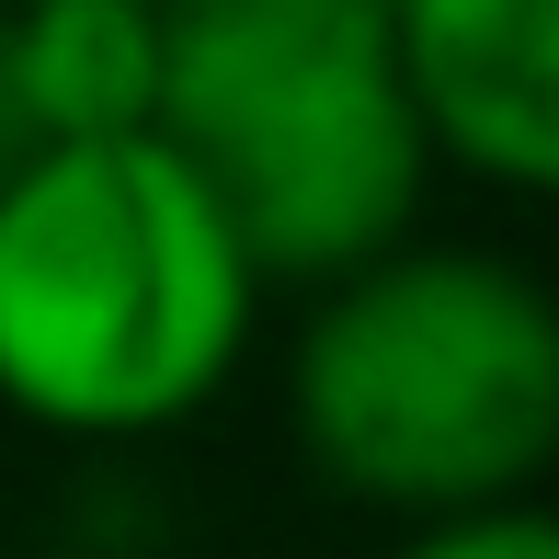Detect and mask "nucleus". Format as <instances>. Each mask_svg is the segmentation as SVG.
I'll return each mask as SVG.
<instances>
[{
    "instance_id": "obj_1",
    "label": "nucleus",
    "mask_w": 559,
    "mask_h": 559,
    "mask_svg": "<svg viewBox=\"0 0 559 559\" xmlns=\"http://www.w3.org/2000/svg\"><path fill=\"white\" fill-rule=\"evenodd\" d=\"M263 263L160 126L46 138L0 171V412L46 445H160L263 332Z\"/></svg>"
},
{
    "instance_id": "obj_2",
    "label": "nucleus",
    "mask_w": 559,
    "mask_h": 559,
    "mask_svg": "<svg viewBox=\"0 0 559 559\" xmlns=\"http://www.w3.org/2000/svg\"><path fill=\"white\" fill-rule=\"evenodd\" d=\"M286 423L354 514L435 525L537 502L559 456V297L491 240H389L309 286Z\"/></svg>"
},
{
    "instance_id": "obj_3",
    "label": "nucleus",
    "mask_w": 559,
    "mask_h": 559,
    "mask_svg": "<svg viewBox=\"0 0 559 559\" xmlns=\"http://www.w3.org/2000/svg\"><path fill=\"white\" fill-rule=\"evenodd\" d=\"M263 286H320L412 240L435 148L389 58V0H160V104Z\"/></svg>"
},
{
    "instance_id": "obj_4",
    "label": "nucleus",
    "mask_w": 559,
    "mask_h": 559,
    "mask_svg": "<svg viewBox=\"0 0 559 559\" xmlns=\"http://www.w3.org/2000/svg\"><path fill=\"white\" fill-rule=\"evenodd\" d=\"M389 58L435 171L491 194L559 183V0H389Z\"/></svg>"
},
{
    "instance_id": "obj_5",
    "label": "nucleus",
    "mask_w": 559,
    "mask_h": 559,
    "mask_svg": "<svg viewBox=\"0 0 559 559\" xmlns=\"http://www.w3.org/2000/svg\"><path fill=\"white\" fill-rule=\"evenodd\" d=\"M35 138H126L160 104V0H0Z\"/></svg>"
},
{
    "instance_id": "obj_6",
    "label": "nucleus",
    "mask_w": 559,
    "mask_h": 559,
    "mask_svg": "<svg viewBox=\"0 0 559 559\" xmlns=\"http://www.w3.org/2000/svg\"><path fill=\"white\" fill-rule=\"evenodd\" d=\"M389 559H559V525H548V502H479V514L400 525Z\"/></svg>"
},
{
    "instance_id": "obj_7",
    "label": "nucleus",
    "mask_w": 559,
    "mask_h": 559,
    "mask_svg": "<svg viewBox=\"0 0 559 559\" xmlns=\"http://www.w3.org/2000/svg\"><path fill=\"white\" fill-rule=\"evenodd\" d=\"M35 104H23V81H12V35H0V171H12V160H35Z\"/></svg>"
}]
</instances>
